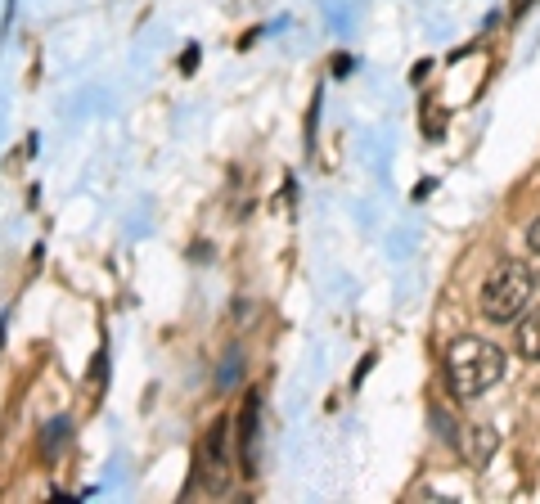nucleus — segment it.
Listing matches in <instances>:
<instances>
[{"label":"nucleus","instance_id":"nucleus-1","mask_svg":"<svg viewBox=\"0 0 540 504\" xmlns=\"http://www.w3.org/2000/svg\"><path fill=\"white\" fill-rule=\"evenodd\" d=\"M446 378H450V392L473 401V396H482L486 387H495L504 378V351L495 342L464 333V338H455L446 347Z\"/></svg>","mask_w":540,"mask_h":504},{"label":"nucleus","instance_id":"nucleus-2","mask_svg":"<svg viewBox=\"0 0 540 504\" xmlns=\"http://www.w3.org/2000/svg\"><path fill=\"white\" fill-rule=\"evenodd\" d=\"M531 293H536L531 266H522V261H500L482 284V315L491 324H513L531 306Z\"/></svg>","mask_w":540,"mask_h":504},{"label":"nucleus","instance_id":"nucleus-3","mask_svg":"<svg viewBox=\"0 0 540 504\" xmlns=\"http://www.w3.org/2000/svg\"><path fill=\"white\" fill-rule=\"evenodd\" d=\"M194 468H198V482L203 491L221 495L230 486V468H234V455H230V419H216L212 428L203 432L194 450Z\"/></svg>","mask_w":540,"mask_h":504},{"label":"nucleus","instance_id":"nucleus-4","mask_svg":"<svg viewBox=\"0 0 540 504\" xmlns=\"http://www.w3.org/2000/svg\"><path fill=\"white\" fill-rule=\"evenodd\" d=\"M257 450H261V396L248 392L239 410V464L248 477H257Z\"/></svg>","mask_w":540,"mask_h":504},{"label":"nucleus","instance_id":"nucleus-5","mask_svg":"<svg viewBox=\"0 0 540 504\" xmlns=\"http://www.w3.org/2000/svg\"><path fill=\"white\" fill-rule=\"evenodd\" d=\"M495 450H500V432H495L491 423H473V428H468V446H464L468 464H473V468H486Z\"/></svg>","mask_w":540,"mask_h":504},{"label":"nucleus","instance_id":"nucleus-6","mask_svg":"<svg viewBox=\"0 0 540 504\" xmlns=\"http://www.w3.org/2000/svg\"><path fill=\"white\" fill-rule=\"evenodd\" d=\"M513 342H518V351L527 360H540V306L522 311V324H518V333H513Z\"/></svg>","mask_w":540,"mask_h":504},{"label":"nucleus","instance_id":"nucleus-7","mask_svg":"<svg viewBox=\"0 0 540 504\" xmlns=\"http://www.w3.org/2000/svg\"><path fill=\"white\" fill-rule=\"evenodd\" d=\"M423 135H428V140H441V135H446V104H437V99L423 104Z\"/></svg>","mask_w":540,"mask_h":504},{"label":"nucleus","instance_id":"nucleus-8","mask_svg":"<svg viewBox=\"0 0 540 504\" xmlns=\"http://www.w3.org/2000/svg\"><path fill=\"white\" fill-rule=\"evenodd\" d=\"M527 257H531V275H536V284H540V216L527 225Z\"/></svg>","mask_w":540,"mask_h":504},{"label":"nucleus","instance_id":"nucleus-9","mask_svg":"<svg viewBox=\"0 0 540 504\" xmlns=\"http://www.w3.org/2000/svg\"><path fill=\"white\" fill-rule=\"evenodd\" d=\"M239 369H243L239 351H230V360H225V369H221V387H230V378H239Z\"/></svg>","mask_w":540,"mask_h":504},{"label":"nucleus","instance_id":"nucleus-10","mask_svg":"<svg viewBox=\"0 0 540 504\" xmlns=\"http://www.w3.org/2000/svg\"><path fill=\"white\" fill-rule=\"evenodd\" d=\"M194 63H198V45H185V54H180V68L194 72Z\"/></svg>","mask_w":540,"mask_h":504},{"label":"nucleus","instance_id":"nucleus-11","mask_svg":"<svg viewBox=\"0 0 540 504\" xmlns=\"http://www.w3.org/2000/svg\"><path fill=\"white\" fill-rule=\"evenodd\" d=\"M531 5H536V0H513V14H527Z\"/></svg>","mask_w":540,"mask_h":504}]
</instances>
